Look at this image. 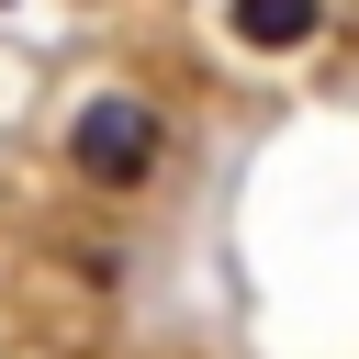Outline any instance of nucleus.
Listing matches in <instances>:
<instances>
[{"label": "nucleus", "mask_w": 359, "mask_h": 359, "mask_svg": "<svg viewBox=\"0 0 359 359\" xmlns=\"http://www.w3.org/2000/svg\"><path fill=\"white\" fill-rule=\"evenodd\" d=\"M67 157H79L101 191H146V168H157V112H146V101H90V112L67 123Z\"/></svg>", "instance_id": "1"}, {"label": "nucleus", "mask_w": 359, "mask_h": 359, "mask_svg": "<svg viewBox=\"0 0 359 359\" xmlns=\"http://www.w3.org/2000/svg\"><path fill=\"white\" fill-rule=\"evenodd\" d=\"M236 34H247L258 56H292V45L325 34V0H236Z\"/></svg>", "instance_id": "2"}]
</instances>
